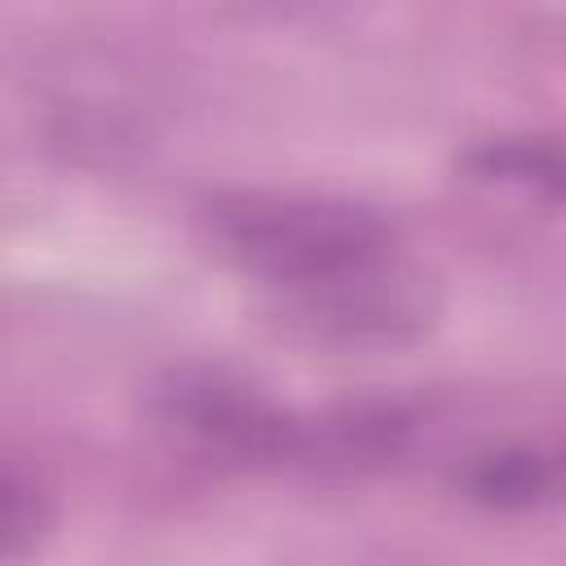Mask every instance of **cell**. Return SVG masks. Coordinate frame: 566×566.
Returning a JSON list of instances; mask_svg holds the SVG:
<instances>
[{
	"label": "cell",
	"mask_w": 566,
	"mask_h": 566,
	"mask_svg": "<svg viewBox=\"0 0 566 566\" xmlns=\"http://www.w3.org/2000/svg\"><path fill=\"white\" fill-rule=\"evenodd\" d=\"M146 411L203 455L270 464L301 455V420L230 367L181 363L146 385Z\"/></svg>",
	"instance_id": "obj_3"
},
{
	"label": "cell",
	"mask_w": 566,
	"mask_h": 566,
	"mask_svg": "<svg viewBox=\"0 0 566 566\" xmlns=\"http://www.w3.org/2000/svg\"><path fill=\"white\" fill-rule=\"evenodd\" d=\"M53 526L49 500L13 469H0V557H22L44 544Z\"/></svg>",
	"instance_id": "obj_7"
},
{
	"label": "cell",
	"mask_w": 566,
	"mask_h": 566,
	"mask_svg": "<svg viewBox=\"0 0 566 566\" xmlns=\"http://www.w3.org/2000/svg\"><path fill=\"white\" fill-rule=\"evenodd\" d=\"M464 164L473 168V177L522 186V190H539L548 199H557V190H562L557 150L544 146V142H522V137H513V142H486Z\"/></svg>",
	"instance_id": "obj_6"
},
{
	"label": "cell",
	"mask_w": 566,
	"mask_h": 566,
	"mask_svg": "<svg viewBox=\"0 0 566 566\" xmlns=\"http://www.w3.org/2000/svg\"><path fill=\"white\" fill-rule=\"evenodd\" d=\"M411 420L389 402L332 407L318 420H301V455L323 464H380L402 451Z\"/></svg>",
	"instance_id": "obj_4"
},
{
	"label": "cell",
	"mask_w": 566,
	"mask_h": 566,
	"mask_svg": "<svg viewBox=\"0 0 566 566\" xmlns=\"http://www.w3.org/2000/svg\"><path fill=\"white\" fill-rule=\"evenodd\" d=\"M460 486L469 500L486 509L526 513V509L553 504L562 478H557V460L544 455L539 447H491L464 460Z\"/></svg>",
	"instance_id": "obj_5"
},
{
	"label": "cell",
	"mask_w": 566,
	"mask_h": 566,
	"mask_svg": "<svg viewBox=\"0 0 566 566\" xmlns=\"http://www.w3.org/2000/svg\"><path fill=\"white\" fill-rule=\"evenodd\" d=\"M199 226L208 248L261 287L323 279L398 248L394 226L376 208L327 195L234 190L208 199Z\"/></svg>",
	"instance_id": "obj_1"
},
{
	"label": "cell",
	"mask_w": 566,
	"mask_h": 566,
	"mask_svg": "<svg viewBox=\"0 0 566 566\" xmlns=\"http://www.w3.org/2000/svg\"><path fill=\"white\" fill-rule=\"evenodd\" d=\"M265 318L279 336L332 354H398L438 327V279L398 248L287 287H265Z\"/></svg>",
	"instance_id": "obj_2"
}]
</instances>
